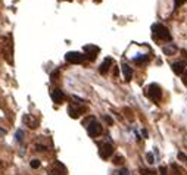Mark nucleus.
Returning <instances> with one entry per match:
<instances>
[{
    "label": "nucleus",
    "mask_w": 187,
    "mask_h": 175,
    "mask_svg": "<svg viewBox=\"0 0 187 175\" xmlns=\"http://www.w3.org/2000/svg\"><path fill=\"white\" fill-rule=\"evenodd\" d=\"M100 134H102V125L99 124V122H96V121H93L91 125L89 127V135L93 137V139H96Z\"/></svg>",
    "instance_id": "6"
},
{
    "label": "nucleus",
    "mask_w": 187,
    "mask_h": 175,
    "mask_svg": "<svg viewBox=\"0 0 187 175\" xmlns=\"http://www.w3.org/2000/svg\"><path fill=\"white\" fill-rule=\"evenodd\" d=\"M112 63H113L112 58H106L105 60H103V63L100 65V69H99V71H100V74H106V72H108V69H109V66L112 65Z\"/></svg>",
    "instance_id": "13"
},
{
    "label": "nucleus",
    "mask_w": 187,
    "mask_h": 175,
    "mask_svg": "<svg viewBox=\"0 0 187 175\" xmlns=\"http://www.w3.org/2000/svg\"><path fill=\"white\" fill-rule=\"evenodd\" d=\"M174 2H175V7H180L186 0H174Z\"/></svg>",
    "instance_id": "25"
},
{
    "label": "nucleus",
    "mask_w": 187,
    "mask_h": 175,
    "mask_svg": "<svg viewBox=\"0 0 187 175\" xmlns=\"http://www.w3.org/2000/svg\"><path fill=\"white\" fill-rule=\"evenodd\" d=\"M178 159H180V161H183V162H186V163H187V154H184L183 152H180V153H178Z\"/></svg>",
    "instance_id": "20"
},
{
    "label": "nucleus",
    "mask_w": 187,
    "mask_h": 175,
    "mask_svg": "<svg viewBox=\"0 0 187 175\" xmlns=\"http://www.w3.org/2000/svg\"><path fill=\"white\" fill-rule=\"evenodd\" d=\"M49 174L50 175H67V168L60 162H55Z\"/></svg>",
    "instance_id": "7"
},
{
    "label": "nucleus",
    "mask_w": 187,
    "mask_h": 175,
    "mask_svg": "<svg viewBox=\"0 0 187 175\" xmlns=\"http://www.w3.org/2000/svg\"><path fill=\"white\" fill-rule=\"evenodd\" d=\"M171 169H172V172H174V175H183V169L180 168L178 165L172 163V165H171Z\"/></svg>",
    "instance_id": "16"
},
{
    "label": "nucleus",
    "mask_w": 187,
    "mask_h": 175,
    "mask_svg": "<svg viewBox=\"0 0 187 175\" xmlns=\"http://www.w3.org/2000/svg\"><path fill=\"white\" fill-rule=\"evenodd\" d=\"M175 51H177V47H175V46H166V47H164V53L165 55H168V56H171V55H174V53H175Z\"/></svg>",
    "instance_id": "15"
},
{
    "label": "nucleus",
    "mask_w": 187,
    "mask_h": 175,
    "mask_svg": "<svg viewBox=\"0 0 187 175\" xmlns=\"http://www.w3.org/2000/svg\"><path fill=\"white\" fill-rule=\"evenodd\" d=\"M112 153H113V146L111 144V143H105V144H102V146H100V152H99L100 158H103V159H109V158L112 156Z\"/></svg>",
    "instance_id": "5"
},
{
    "label": "nucleus",
    "mask_w": 187,
    "mask_h": 175,
    "mask_svg": "<svg viewBox=\"0 0 187 175\" xmlns=\"http://www.w3.org/2000/svg\"><path fill=\"white\" fill-rule=\"evenodd\" d=\"M84 51L87 53V55H84L86 59H90V60H94L96 56L99 55V47L97 46H93V44H87V46H84Z\"/></svg>",
    "instance_id": "4"
},
{
    "label": "nucleus",
    "mask_w": 187,
    "mask_h": 175,
    "mask_svg": "<svg viewBox=\"0 0 187 175\" xmlns=\"http://www.w3.org/2000/svg\"><path fill=\"white\" fill-rule=\"evenodd\" d=\"M58 74H59V71H56V72H53V74H52V80H53V81L58 80V78H56V77H58Z\"/></svg>",
    "instance_id": "27"
},
{
    "label": "nucleus",
    "mask_w": 187,
    "mask_h": 175,
    "mask_svg": "<svg viewBox=\"0 0 187 175\" xmlns=\"http://www.w3.org/2000/svg\"><path fill=\"white\" fill-rule=\"evenodd\" d=\"M65 59L69 63H82L86 60V56L82 53H78V51H69L65 55Z\"/></svg>",
    "instance_id": "3"
},
{
    "label": "nucleus",
    "mask_w": 187,
    "mask_h": 175,
    "mask_svg": "<svg viewBox=\"0 0 187 175\" xmlns=\"http://www.w3.org/2000/svg\"><path fill=\"white\" fill-rule=\"evenodd\" d=\"M82 110H84V109H81V108H74L72 105L68 108V112H69V116H71V118H78L80 115H81Z\"/></svg>",
    "instance_id": "14"
},
{
    "label": "nucleus",
    "mask_w": 187,
    "mask_h": 175,
    "mask_svg": "<svg viewBox=\"0 0 187 175\" xmlns=\"http://www.w3.org/2000/svg\"><path fill=\"white\" fill-rule=\"evenodd\" d=\"M13 44H12V37L9 36V41L5 46V58L8 60L9 63H13V59H12V53H13Z\"/></svg>",
    "instance_id": "8"
},
{
    "label": "nucleus",
    "mask_w": 187,
    "mask_h": 175,
    "mask_svg": "<svg viewBox=\"0 0 187 175\" xmlns=\"http://www.w3.org/2000/svg\"><path fill=\"white\" fill-rule=\"evenodd\" d=\"M183 82L187 86V71H186V74H184V77H183Z\"/></svg>",
    "instance_id": "29"
},
{
    "label": "nucleus",
    "mask_w": 187,
    "mask_h": 175,
    "mask_svg": "<svg viewBox=\"0 0 187 175\" xmlns=\"http://www.w3.org/2000/svg\"><path fill=\"white\" fill-rule=\"evenodd\" d=\"M159 172H161V175H168V172H166V168H165V166H161V168H159Z\"/></svg>",
    "instance_id": "24"
},
{
    "label": "nucleus",
    "mask_w": 187,
    "mask_h": 175,
    "mask_svg": "<svg viewBox=\"0 0 187 175\" xmlns=\"http://www.w3.org/2000/svg\"><path fill=\"white\" fill-rule=\"evenodd\" d=\"M172 71L177 75L184 74V71H186V62H175V63H172Z\"/></svg>",
    "instance_id": "10"
},
{
    "label": "nucleus",
    "mask_w": 187,
    "mask_h": 175,
    "mask_svg": "<svg viewBox=\"0 0 187 175\" xmlns=\"http://www.w3.org/2000/svg\"><path fill=\"white\" fill-rule=\"evenodd\" d=\"M5 132H6L5 130H0V134H5Z\"/></svg>",
    "instance_id": "30"
},
{
    "label": "nucleus",
    "mask_w": 187,
    "mask_h": 175,
    "mask_svg": "<svg viewBox=\"0 0 187 175\" xmlns=\"http://www.w3.org/2000/svg\"><path fill=\"white\" fill-rule=\"evenodd\" d=\"M122 75H124L125 81H131V78H133V69H131L127 63L122 65Z\"/></svg>",
    "instance_id": "12"
},
{
    "label": "nucleus",
    "mask_w": 187,
    "mask_h": 175,
    "mask_svg": "<svg viewBox=\"0 0 187 175\" xmlns=\"http://www.w3.org/2000/svg\"><path fill=\"white\" fill-rule=\"evenodd\" d=\"M152 32H153V37L156 40H161V41H171L172 38L171 32L162 24H153L152 25Z\"/></svg>",
    "instance_id": "1"
},
{
    "label": "nucleus",
    "mask_w": 187,
    "mask_h": 175,
    "mask_svg": "<svg viewBox=\"0 0 187 175\" xmlns=\"http://www.w3.org/2000/svg\"><path fill=\"white\" fill-rule=\"evenodd\" d=\"M144 94H146V97H149L150 100H153L155 103H159L161 96H162V90H161V87L158 84H150L149 87H146Z\"/></svg>",
    "instance_id": "2"
},
{
    "label": "nucleus",
    "mask_w": 187,
    "mask_h": 175,
    "mask_svg": "<svg viewBox=\"0 0 187 175\" xmlns=\"http://www.w3.org/2000/svg\"><path fill=\"white\" fill-rule=\"evenodd\" d=\"M146 159H147V162H149V163H153V162H155V161H153V154H152V153L146 154Z\"/></svg>",
    "instance_id": "22"
},
{
    "label": "nucleus",
    "mask_w": 187,
    "mask_h": 175,
    "mask_svg": "<svg viewBox=\"0 0 187 175\" xmlns=\"http://www.w3.org/2000/svg\"><path fill=\"white\" fill-rule=\"evenodd\" d=\"M36 149H37L38 152H44V150H46V147L41 146V144H37V146H36Z\"/></svg>",
    "instance_id": "26"
},
{
    "label": "nucleus",
    "mask_w": 187,
    "mask_h": 175,
    "mask_svg": "<svg viewBox=\"0 0 187 175\" xmlns=\"http://www.w3.org/2000/svg\"><path fill=\"white\" fill-rule=\"evenodd\" d=\"M103 119H105L106 122H108V124L109 125H113V119L111 116H108V115H105V116H103Z\"/></svg>",
    "instance_id": "21"
},
{
    "label": "nucleus",
    "mask_w": 187,
    "mask_h": 175,
    "mask_svg": "<svg viewBox=\"0 0 187 175\" xmlns=\"http://www.w3.org/2000/svg\"><path fill=\"white\" fill-rule=\"evenodd\" d=\"M120 175H128V171H127V169H121Z\"/></svg>",
    "instance_id": "28"
},
{
    "label": "nucleus",
    "mask_w": 187,
    "mask_h": 175,
    "mask_svg": "<svg viewBox=\"0 0 187 175\" xmlns=\"http://www.w3.org/2000/svg\"><path fill=\"white\" fill-rule=\"evenodd\" d=\"M24 122H25V125H28L31 130L37 128V119L34 116H31V115H25L24 116Z\"/></svg>",
    "instance_id": "11"
},
{
    "label": "nucleus",
    "mask_w": 187,
    "mask_h": 175,
    "mask_svg": "<svg viewBox=\"0 0 187 175\" xmlns=\"http://www.w3.org/2000/svg\"><path fill=\"white\" fill-rule=\"evenodd\" d=\"M22 135H24V132L19 130V131L16 132V140H19V141H21V140H22Z\"/></svg>",
    "instance_id": "23"
},
{
    "label": "nucleus",
    "mask_w": 187,
    "mask_h": 175,
    "mask_svg": "<svg viewBox=\"0 0 187 175\" xmlns=\"http://www.w3.org/2000/svg\"><path fill=\"white\" fill-rule=\"evenodd\" d=\"M112 162H113V165H122L124 163V158L122 156H115Z\"/></svg>",
    "instance_id": "18"
},
{
    "label": "nucleus",
    "mask_w": 187,
    "mask_h": 175,
    "mask_svg": "<svg viewBox=\"0 0 187 175\" xmlns=\"http://www.w3.org/2000/svg\"><path fill=\"white\" fill-rule=\"evenodd\" d=\"M52 99L55 103H58V105H60V103H63V100H65V94L60 91L59 88H56V90H53L52 91Z\"/></svg>",
    "instance_id": "9"
},
{
    "label": "nucleus",
    "mask_w": 187,
    "mask_h": 175,
    "mask_svg": "<svg viewBox=\"0 0 187 175\" xmlns=\"http://www.w3.org/2000/svg\"><path fill=\"white\" fill-rule=\"evenodd\" d=\"M31 168H34V169H37L38 166H40V161H38V159H32V161H31Z\"/></svg>",
    "instance_id": "19"
},
{
    "label": "nucleus",
    "mask_w": 187,
    "mask_h": 175,
    "mask_svg": "<svg viewBox=\"0 0 187 175\" xmlns=\"http://www.w3.org/2000/svg\"><path fill=\"white\" fill-rule=\"evenodd\" d=\"M140 172H142V175H156V172H155L153 169H146V168H142V169H140Z\"/></svg>",
    "instance_id": "17"
}]
</instances>
